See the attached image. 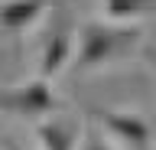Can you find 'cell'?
I'll list each match as a JSON object with an SVG mask.
<instances>
[{"mask_svg": "<svg viewBox=\"0 0 156 150\" xmlns=\"http://www.w3.org/2000/svg\"><path fill=\"white\" fill-rule=\"evenodd\" d=\"M140 36L136 26H107V23H88L81 30V49L75 59V72H88L91 65H101L104 59L124 52Z\"/></svg>", "mask_w": 156, "mask_h": 150, "instance_id": "6da1fadb", "label": "cell"}, {"mask_svg": "<svg viewBox=\"0 0 156 150\" xmlns=\"http://www.w3.org/2000/svg\"><path fill=\"white\" fill-rule=\"evenodd\" d=\"M62 108V101L55 98V91L46 79L26 82V85H16V88H0V111H13V114H52V111Z\"/></svg>", "mask_w": 156, "mask_h": 150, "instance_id": "7a4b0ae2", "label": "cell"}, {"mask_svg": "<svg viewBox=\"0 0 156 150\" xmlns=\"http://www.w3.org/2000/svg\"><path fill=\"white\" fill-rule=\"evenodd\" d=\"M101 124H104L117 140H124L127 147L133 150H150V140H153V127L146 124V118L133 114V111H94Z\"/></svg>", "mask_w": 156, "mask_h": 150, "instance_id": "3957f363", "label": "cell"}, {"mask_svg": "<svg viewBox=\"0 0 156 150\" xmlns=\"http://www.w3.org/2000/svg\"><path fill=\"white\" fill-rule=\"evenodd\" d=\"M52 0H7L0 7V30H26L42 16Z\"/></svg>", "mask_w": 156, "mask_h": 150, "instance_id": "277c9868", "label": "cell"}, {"mask_svg": "<svg viewBox=\"0 0 156 150\" xmlns=\"http://www.w3.org/2000/svg\"><path fill=\"white\" fill-rule=\"evenodd\" d=\"M36 137H39V144H42V150H75L78 124L72 118L42 121V124H36Z\"/></svg>", "mask_w": 156, "mask_h": 150, "instance_id": "5b68a950", "label": "cell"}, {"mask_svg": "<svg viewBox=\"0 0 156 150\" xmlns=\"http://www.w3.org/2000/svg\"><path fill=\"white\" fill-rule=\"evenodd\" d=\"M68 52H72V36H68V30L55 33L52 39H49L46 52H42V62H39V79H52L55 72H62V65L68 62Z\"/></svg>", "mask_w": 156, "mask_h": 150, "instance_id": "8992f818", "label": "cell"}, {"mask_svg": "<svg viewBox=\"0 0 156 150\" xmlns=\"http://www.w3.org/2000/svg\"><path fill=\"white\" fill-rule=\"evenodd\" d=\"M156 10V0H104V16L107 20H133V16H143V13Z\"/></svg>", "mask_w": 156, "mask_h": 150, "instance_id": "52a82bcc", "label": "cell"}, {"mask_svg": "<svg viewBox=\"0 0 156 150\" xmlns=\"http://www.w3.org/2000/svg\"><path fill=\"white\" fill-rule=\"evenodd\" d=\"M81 150H111L107 140L98 134V130H85V140H81Z\"/></svg>", "mask_w": 156, "mask_h": 150, "instance_id": "ba28073f", "label": "cell"}, {"mask_svg": "<svg viewBox=\"0 0 156 150\" xmlns=\"http://www.w3.org/2000/svg\"><path fill=\"white\" fill-rule=\"evenodd\" d=\"M153 137H156V127H153Z\"/></svg>", "mask_w": 156, "mask_h": 150, "instance_id": "9c48e42d", "label": "cell"}]
</instances>
